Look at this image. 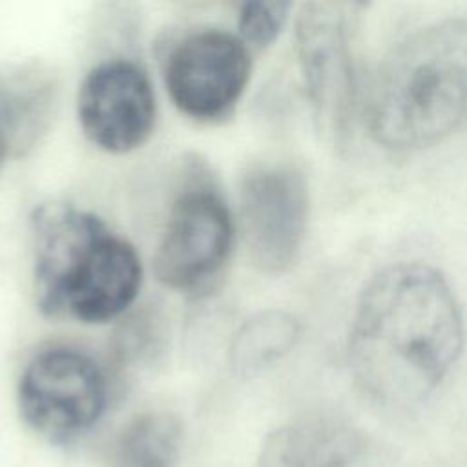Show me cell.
<instances>
[{
	"label": "cell",
	"instance_id": "1",
	"mask_svg": "<svg viewBox=\"0 0 467 467\" xmlns=\"http://www.w3.org/2000/svg\"><path fill=\"white\" fill-rule=\"evenodd\" d=\"M462 345V314L445 277L421 263H396L363 288L347 358L372 400L409 407L441 383Z\"/></svg>",
	"mask_w": 467,
	"mask_h": 467
},
{
	"label": "cell",
	"instance_id": "2",
	"mask_svg": "<svg viewBox=\"0 0 467 467\" xmlns=\"http://www.w3.org/2000/svg\"><path fill=\"white\" fill-rule=\"evenodd\" d=\"M370 135L390 150L429 146L467 117V18L423 26L400 40L370 82Z\"/></svg>",
	"mask_w": 467,
	"mask_h": 467
},
{
	"label": "cell",
	"instance_id": "3",
	"mask_svg": "<svg viewBox=\"0 0 467 467\" xmlns=\"http://www.w3.org/2000/svg\"><path fill=\"white\" fill-rule=\"evenodd\" d=\"M108 387L99 363L69 347L38 352L18 381L24 421L55 441L89 431L106 409Z\"/></svg>",
	"mask_w": 467,
	"mask_h": 467
},
{
	"label": "cell",
	"instance_id": "4",
	"mask_svg": "<svg viewBox=\"0 0 467 467\" xmlns=\"http://www.w3.org/2000/svg\"><path fill=\"white\" fill-rule=\"evenodd\" d=\"M308 219V186L290 164H259L239 181V228L250 263L285 272L297 257Z\"/></svg>",
	"mask_w": 467,
	"mask_h": 467
},
{
	"label": "cell",
	"instance_id": "5",
	"mask_svg": "<svg viewBox=\"0 0 467 467\" xmlns=\"http://www.w3.org/2000/svg\"><path fill=\"white\" fill-rule=\"evenodd\" d=\"M234 239L235 224L221 193L206 182L186 186L153 255L157 281L171 290L197 288L224 266Z\"/></svg>",
	"mask_w": 467,
	"mask_h": 467
},
{
	"label": "cell",
	"instance_id": "6",
	"mask_svg": "<svg viewBox=\"0 0 467 467\" xmlns=\"http://www.w3.org/2000/svg\"><path fill=\"white\" fill-rule=\"evenodd\" d=\"M250 75L252 55L241 36L202 29L170 51L164 84L181 113L201 122H215L234 111Z\"/></svg>",
	"mask_w": 467,
	"mask_h": 467
},
{
	"label": "cell",
	"instance_id": "7",
	"mask_svg": "<svg viewBox=\"0 0 467 467\" xmlns=\"http://www.w3.org/2000/svg\"><path fill=\"white\" fill-rule=\"evenodd\" d=\"M296 47L305 86L321 128L343 139L356 111V75L347 13L308 2L296 18Z\"/></svg>",
	"mask_w": 467,
	"mask_h": 467
},
{
	"label": "cell",
	"instance_id": "8",
	"mask_svg": "<svg viewBox=\"0 0 467 467\" xmlns=\"http://www.w3.org/2000/svg\"><path fill=\"white\" fill-rule=\"evenodd\" d=\"M77 117L84 135L108 153L140 148L150 139L157 117L148 73L126 58L97 64L78 88Z\"/></svg>",
	"mask_w": 467,
	"mask_h": 467
},
{
	"label": "cell",
	"instance_id": "9",
	"mask_svg": "<svg viewBox=\"0 0 467 467\" xmlns=\"http://www.w3.org/2000/svg\"><path fill=\"white\" fill-rule=\"evenodd\" d=\"M142 285V263L131 243L106 228L66 275L57 314L67 312L82 323H106L135 301Z\"/></svg>",
	"mask_w": 467,
	"mask_h": 467
},
{
	"label": "cell",
	"instance_id": "10",
	"mask_svg": "<svg viewBox=\"0 0 467 467\" xmlns=\"http://www.w3.org/2000/svg\"><path fill=\"white\" fill-rule=\"evenodd\" d=\"M108 224L95 213L67 202L38 204L31 213L35 239V292L36 305L46 316H57L60 286L88 248Z\"/></svg>",
	"mask_w": 467,
	"mask_h": 467
},
{
	"label": "cell",
	"instance_id": "11",
	"mask_svg": "<svg viewBox=\"0 0 467 467\" xmlns=\"http://www.w3.org/2000/svg\"><path fill=\"white\" fill-rule=\"evenodd\" d=\"M374 443L347 421L314 416L274 431L257 467H378Z\"/></svg>",
	"mask_w": 467,
	"mask_h": 467
},
{
	"label": "cell",
	"instance_id": "12",
	"mask_svg": "<svg viewBox=\"0 0 467 467\" xmlns=\"http://www.w3.org/2000/svg\"><path fill=\"white\" fill-rule=\"evenodd\" d=\"M179 447V420L168 412H144L120 431L109 467H177Z\"/></svg>",
	"mask_w": 467,
	"mask_h": 467
},
{
	"label": "cell",
	"instance_id": "13",
	"mask_svg": "<svg viewBox=\"0 0 467 467\" xmlns=\"http://www.w3.org/2000/svg\"><path fill=\"white\" fill-rule=\"evenodd\" d=\"M301 334L299 321L281 310H266L250 317L235 334L232 363L241 374H254L283 358Z\"/></svg>",
	"mask_w": 467,
	"mask_h": 467
},
{
	"label": "cell",
	"instance_id": "14",
	"mask_svg": "<svg viewBox=\"0 0 467 467\" xmlns=\"http://www.w3.org/2000/svg\"><path fill=\"white\" fill-rule=\"evenodd\" d=\"M288 11L290 4L281 0H254L243 4L237 20L241 40L257 49L270 46L281 33Z\"/></svg>",
	"mask_w": 467,
	"mask_h": 467
},
{
	"label": "cell",
	"instance_id": "15",
	"mask_svg": "<svg viewBox=\"0 0 467 467\" xmlns=\"http://www.w3.org/2000/svg\"><path fill=\"white\" fill-rule=\"evenodd\" d=\"M9 151V133L4 130V126L0 124V164L4 162L5 155Z\"/></svg>",
	"mask_w": 467,
	"mask_h": 467
}]
</instances>
